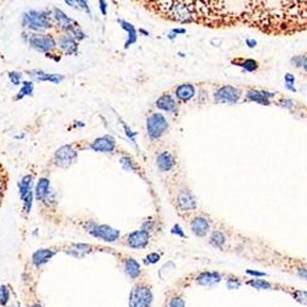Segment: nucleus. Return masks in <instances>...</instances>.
<instances>
[{"mask_svg":"<svg viewBox=\"0 0 307 307\" xmlns=\"http://www.w3.org/2000/svg\"><path fill=\"white\" fill-rule=\"evenodd\" d=\"M193 22L210 28L246 25L267 35L307 31L305 0H188Z\"/></svg>","mask_w":307,"mask_h":307,"instance_id":"f257e3e1","label":"nucleus"},{"mask_svg":"<svg viewBox=\"0 0 307 307\" xmlns=\"http://www.w3.org/2000/svg\"><path fill=\"white\" fill-rule=\"evenodd\" d=\"M143 4L149 11L162 19L181 23H193L188 1L157 0V1H143Z\"/></svg>","mask_w":307,"mask_h":307,"instance_id":"f03ea898","label":"nucleus"},{"mask_svg":"<svg viewBox=\"0 0 307 307\" xmlns=\"http://www.w3.org/2000/svg\"><path fill=\"white\" fill-rule=\"evenodd\" d=\"M50 15L52 13L48 10H28L22 15V26L35 33H40L52 26Z\"/></svg>","mask_w":307,"mask_h":307,"instance_id":"7ed1b4c3","label":"nucleus"},{"mask_svg":"<svg viewBox=\"0 0 307 307\" xmlns=\"http://www.w3.org/2000/svg\"><path fill=\"white\" fill-rule=\"evenodd\" d=\"M52 16H53L54 21L58 23L59 27L63 31H66L68 35H70L74 40L76 41L85 40L86 33L81 30L80 26L78 25V22L74 21L71 18H69V15H66L63 10H61L59 8H54L53 10H52Z\"/></svg>","mask_w":307,"mask_h":307,"instance_id":"20e7f679","label":"nucleus"},{"mask_svg":"<svg viewBox=\"0 0 307 307\" xmlns=\"http://www.w3.org/2000/svg\"><path fill=\"white\" fill-rule=\"evenodd\" d=\"M25 40L31 48L41 53H49L57 47V42L53 36L48 33L30 32L25 36Z\"/></svg>","mask_w":307,"mask_h":307,"instance_id":"39448f33","label":"nucleus"},{"mask_svg":"<svg viewBox=\"0 0 307 307\" xmlns=\"http://www.w3.org/2000/svg\"><path fill=\"white\" fill-rule=\"evenodd\" d=\"M19 187V196L23 204V212L26 214H30L32 210L33 197H35V191H33V176L32 175H26L20 182L18 183Z\"/></svg>","mask_w":307,"mask_h":307,"instance_id":"423d86ee","label":"nucleus"},{"mask_svg":"<svg viewBox=\"0 0 307 307\" xmlns=\"http://www.w3.org/2000/svg\"><path fill=\"white\" fill-rule=\"evenodd\" d=\"M86 231L95 239H100L106 242H114L119 239V230L113 229L109 225H98L96 222L90 221L86 226Z\"/></svg>","mask_w":307,"mask_h":307,"instance_id":"0eeeda50","label":"nucleus"},{"mask_svg":"<svg viewBox=\"0 0 307 307\" xmlns=\"http://www.w3.org/2000/svg\"><path fill=\"white\" fill-rule=\"evenodd\" d=\"M153 304V292L146 285H135L129 296V307H150Z\"/></svg>","mask_w":307,"mask_h":307,"instance_id":"6e6552de","label":"nucleus"},{"mask_svg":"<svg viewBox=\"0 0 307 307\" xmlns=\"http://www.w3.org/2000/svg\"><path fill=\"white\" fill-rule=\"evenodd\" d=\"M76 159H78V151L69 144L61 146L54 154V162L62 169H69L71 165L75 164Z\"/></svg>","mask_w":307,"mask_h":307,"instance_id":"1a4fd4ad","label":"nucleus"},{"mask_svg":"<svg viewBox=\"0 0 307 307\" xmlns=\"http://www.w3.org/2000/svg\"><path fill=\"white\" fill-rule=\"evenodd\" d=\"M169 128L166 118L161 113H153L146 121V129L151 139H159Z\"/></svg>","mask_w":307,"mask_h":307,"instance_id":"9d476101","label":"nucleus"},{"mask_svg":"<svg viewBox=\"0 0 307 307\" xmlns=\"http://www.w3.org/2000/svg\"><path fill=\"white\" fill-rule=\"evenodd\" d=\"M241 96V91L232 86H222L215 92V100L222 104H236Z\"/></svg>","mask_w":307,"mask_h":307,"instance_id":"9b49d317","label":"nucleus"},{"mask_svg":"<svg viewBox=\"0 0 307 307\" xmlns=\"http://www.w3.org/2000/svg\"><path fill=\"white\" fill-rule=\"evenodd\" d=\"M27 73L32 78L33 81H38V83L61 84L66 79L62 74H50L42 70V69H33V70L27 71Z\"/></svg>","mask_w":307,"mask_h":307,"instance_id":"f8f14e48","label":"nucleus"},{"mask_svg":"<svg viewBox=\"0 0 307 307\" xmlns=\"http://www.w3.org/2000/svg\"><path fill=\"white\" fill-rule=\"evenodd\" d=\"M90 148L97 153H112L116 148V140L111 135L100 136L91 143Z\"/></svg>","mask_w":307,"mask_h":307,"instance_id":"ddd939ff","label":"nucleus"},{"mask_svg":"<svg viewBox=\"0 0 307 307\" xmlns=\"http://www.w3.org/2000/svg\"><path fill=\"white\" fill-rule=\"evenodd\" d=\"M149 240H150L149 232L144 231V230H136V231L131 232L127 237L128 246L132 248H144L148 246Z\"/></svg>","mask_w":307,"mask_h":307,"instance_id":"4468645a","label":"nucleus"},{"mask_svg":"<svg viewBox=\"0 0 307 307\" xmlns=\"http://www.w3.org/2000/svg\"><path fill=\"white\" fill-rule=\"evenodd\" d=\"M56 253L57 252L54 251L53 248L37 249V251L33 252L32 257H31V260H32V264L37 268L42 267V265L47 264V263L49 262L54 256H56Z\"/></svg>","mask_w":307,"mask_h":307,"instance_id":"2eb2a0df","label":"nucleus"},{"mask_svg":"<svg viewBox=\"0 0 307 307\" xmlns=\"http://www.w3.org/2000/svg\"><path fill=\"white\" fill-rule=\"evenodd\" d=\"M57 44L58 47L63 50L64 53L70 54V56H76L79 52V43L78 41L74 40L70 35L66 33V35H62L59 37V40L57 41Z\"/></svg>","mask_w":307,"mask_h":307,"instance_id":"dca6fc26","label":"nucleus"},{"mask_svg":"<svg viewBox=\"0 0 307 307\" xmlns=\"http://www.w3.org/2000/svg\"><path fill=\"white\" fill-rule=\"evenodd\" d=\"M35 197L40 201L50 200V181L45 177H42L37 181L35 187Z\"/></svg>","mask_w":307,"mask_h":307,"instance_id":"f3484780","label":"nucleus"},{"mask_svg":"<svg viewBox=\"0 0 307 307\" xmlns=\"http://www.w3.org/2000/svg\"><path fill=\"white\" fill-rule=\"evenodd\" d=\"M177 204L181 210H194L197 208V201L193 194L189 191H182L177 197Z\"/></svg>","mask_w":307,"mask_h":307,"instance_id":"a211bd4d","label":"nucleus"},{"mask_svg":"<svg viewBox=\"0 0 307 307\" xmlns=\"http://www.w3.org/2000/svg\"><path fill=\"white\" fill-rule=\"evenodd\" d=\"M91 251H92V247L88 243H71L66 251V253L70 254L71 257L80 260V258L85 257L86 254L91 253Z\"/></svg>","mask_w":307,"mask_h":307,"instance_id":"6ab92c4d","label":"nucleus"},{"mask_svg":"<svg viewBox=\"0 0 307 307\" xmlns=\"http://www.w3.org/2000/svg\"><path fill=\"white\" fill-rule=\"evenodd\" d=\"M156 164L161 171H170V170L174 169L176 160L172 156V154H170L169 151H164V153L159 154V156L156 159Z\"/></svg>","mask_w":307,"mask_h":307,"instance_id":"aec40b11","label":"nucleus"},{"mask_svg":"<svg viewBox=\"0 0 307 307\" xmlns=\"http://www.w3.org/2000/svg\"><path fill=\"white\" fill-rule=\"evenodd\" d=\"M221 280V275L217 272H203L197 277V283L204 286H212Z\"/></svg>","mask_w":307,"mask_h":307,"instance_id":"412c9836","label":"nucleus"},{"mask_svg":"<svg viewBox=\"0 0 307 307\" xmlns=\"http://www.w3.org/2000/svg\"><path fill=\"white\" fill-rule=\"evenodd\" d=\"M191 229L197 236H205L209 231V221L205 218L198 217L192 221Z\"/></svg>","mask_w":307,"mask_h":307,"instance_id":"4be33fe9","label":"nucleus"},{"mask_svg":"<svg viewBox=\"0 0 307 307\" xmlns=\"http://www.w3.org/2000/svg\"><path fill=\"white\" fill-rule=\"evenodd\" d=\"M274 93L265 92V91H257V90H249L247 93V98L249 101H253V102H257L261 105H270L269 98L273 97Z\"/></svg>","mask_w":307,"mask_h":307,"instance_id":"5701e85b","label":"nucleus"},{"mask_svg":"<svg viewBox=\"0 0 307 307\" xmlns=\"http://www.w3.org/2000/svg\"><path fill=\"white\" fill-rule=\"evenodd\" d=\"M156 107L157 109L162 110V111L175 112L177 110V104L171 95L165 93V95H162L161 97L156 101Z\"/></svg>","mask_w":307,"mask_h":307,"instance_id":"b1692460","label":"nucleus"},{"mask_svg":"<svg viewBox=\"0 0 307 307\" xmlns=\"http://www.w3.org/2000/svg\"><path fill=\"white\" fill-rule=\"evenodd\" d=\"M124 270H126V274L128 275L131 279H136L141 273L140 264H139L134 258H128V260H126V263H124Z\"/></svg>","mask_w":307,"mask_h":307,"instance_id":"393cba45","label":"nucleus"},{"mask_svg":"<svg viewBox=\"0 0 307 307\" xmlns=\"http://www.w3.org/2000/svg\"><path fill=\"white\" fill-rule=\"evenodd\" d=\"M196 93V88L192 84H182L176 88V96L181 101H188Z\"/></svg>","mask_w":307,"mask_h":307,"instance_id":"a878e982","label":"nucleus"},{"mask_svg":"<svg viewBox=\"0 0 307 307\" xmlns=\"http://www.w3.org/2000/svg\"><path fill=\"white\" fill-rule=\"evenodd\" d=\"M118 22L121 23L122 28H123V30H126L127 33H128V40H127L126 45H124V47L126 48L131 47L133 43L136 42V36H138V32H136L135 27H134V26L132 25L131 22H128V21L118 20Z\"/></svg>","mask_w":307,"mask_h":307,"instance_id":"bb28decb","label":"nucleus"},{"mask_svg":"<svg viewBox=\"0 0 307 307\" xmlns=\"http://www.w3.org/2000/svg\"><path fill=\"white\" fill-rule=\"evenodd\" d=\"M33 91H35V84H33V81H23L20 90H19L18 95H16L15 100L19 101L27 97V96H32Z\"/></svg>","mask_w":307,"mask_h":307,"instance_id":"cd10ccee","label":"nucleus"},{"mask_svg":"<svg viewBox=\"0 0 307 307\" xmlns=\"http://www.w3.org/2000/svg\"><path fill=\"white\" fill-rule=\"evenodd\" d=\"M10 302V287L8 285H0V306L6 307Z\"/></svg>","mask_w":307,"mask_h":307,"instance_id":"c85d7f7f","label":"nucleus"},{"mask_svg":"<svg viewBox=\"0 0 307 307\" xmlns=\"http://www.w3.org/2000/svg\"><path fill=\"white\" fill-rule=\"evenodd\" d=\"M225 241H226V239H225V235L221 231L213 232L212 239H210L212 244H214L215 247H221L225 243Z\"/></svg>","mask_w":307,"mask_h":307,"instance_id":"c756f323","label":"nucleus"},{"mask_svg":"<svg viewBox=\"0 0 307 307\" xmlns=\"http://www.w3.org/2000/svg\"><path fill=\"white\" fill-rule=\"evenodd\" d=\"M248 284L251 285L252 287H254V289H257V290H269L270 287H272V285H270L269 283L265 282V280H260V279L251 280V282H248Z\"/></svg>","mask_w":307,"mask_h":307,"instance_id":"7c9ffc66","label":"nucleus"},{"mask_svg":"<svg viewBox=\"0 0 307 307\" xmlns=\"http://www.w3.org/2000/svg\"><path fill=\"white\" fill-rule=\"evenodd\" d=\"M8 78L13 85H15V86L22 85V83H23L22 81V73H20V71H9Z\"/></svg>","mask_w":307,"mask_h":307,"instance_id":"2f4dec72","label":"nucleus"},{"mask_svg":"<svg viewBox=\"0 0 307 307\" xmlns=\"http://www.w3.org/2000/svg\"><path fill=\"white\" fill-rule=\"evenodd\" d=\"M241 66H243V69L246 71H254L258 68V63L253 59H246V61L242 62V64H240Z\"/></svg>","mask_w":307,"mask_h":307,"instance_id":"473e14b6","label":"nucleus"},{"mask_svg":"<svg viewBox=\"0 0 307 307\" xmlns=\"http://www.w3.org/2000/svg\"><path fill=\"white\" fill-rule=\"evenodd\" d=\"M292 296L295 297L296 301H299L300 304L307 305V291H302V290H297L292 294Z\"/></svg>","mask_w":307,"mask_h":307,"instance_id":"72a5a7b5","label":"nucleus"},{"mask_svg":"<svg viewBox=\"0 0 307 307\" xmlns=\"http://www.w3.org/2000/svg\"><path fill=\"white\" fill-rule=\"evenodd\" d=\"M119 162H121L122 167H123L124 170H127V171H134V165H133V161H132L129 157L124 156L122 157L121 160H119Z\"/></svg>","mask_w":307,"mask_h":307,"instance_id":"f704fd0d","label":"nucleus"},{"mask_svg":"<svg viewBox=\"0 0 307 307\" xmlns=\"http://www.w3.org/2000/svg\"><path fill=\"white\" fill-rule=\"evenodd\" d=\"M226 286L229 290H236L241 286V282L237 278H229L226 282Z\"/></svg>","mask_w":307,"mask_h":307,"instance_id":"c9c22d12","label":"nucleus"},{"mask_svg":"<svg viewBox=\"0 0 307 307\" xmlns=\"http://www.w3.org/2000/svg\"><path fill=\"white\" fill-rule=\"evenodd\" d=\"M186 306V302L182 297H174V299L170 300L169 307H184Z\"/></svg>","mask_w":307,"mask_h":307,"instance_id":"e433bc0d","label":"nucleus"},{"mask_svg":"<svg viewBox=\"0 0 307 307\" xmlns=\"http://www.w3.org/2000/svg\"><path fill=\"white\" fill-rule=\"evenodd\" d=\"M159 260H160V254L150 253V254H148V256H146L145 263L146 264H154V263L159 262Z\"/></svg>","mask_w":307,"mask_h":307,"instance_id":"4c0bfd02","label":"nucleus"},{"mask_svg":"<svg viewBox=\"0 0 307 307\" xmlns=\"http://www.w3.org/2000/svg\"><path fill=\"white\" fill-rule=\"evenodd\" d=\"M5 187H6L5 178L0 175V199H1V197H3L4 191H5Z\"/></svg>","mask_w":307,"mask_h":307,"instance_id":"58836bf2","label":"nucleus"},{"mask_svg":"<svg viewBox=\"0 0 307 307\" xmlns=\"http://www.w3.org/2000/svg\"><path fill=\"white\" fill-rule=\"evenodd\" d=\"M285 83H286V86H291L295 83L294 75L292 74H286L285 75Z\"/></svg>","mask_w":307,"mask_h":307,"instance_id":"ea45409f","label":"nucleus"},{"mask_svg":"<svg viewBox=\"0 0 307 307\" xmlns=\"http://www.w3.org/2000/svg\"><path fill=\"white\" fill-rule=\"evenodd\" d=\"M304 59H305L304 56L296 57V58H292L291 59V63H295L294 66H302V62H304Z\"/></svg>","mask_w":307,"mask_h":307,"instance_id":"a19ab883","label":"nucleus"},{"mask_svg":"<svg viewBox=\"0 0 307 307\" xmlns=\"http://www.w3.org/2000/svg\"><path fill=\"white\" fill-rule=\"evenodd\" d=\"M98 4H100V9H101V13H102V15H106L107 14V11H106V9H107V3L106 1H104V0H100V1H98Z\"/></svg>","mask_w":307,"mask_h":307,"instance_id":"79ce46f5","label":"nucleus"},{"mask_svg":"<svg viewBox=\"0 0 307 307\" xmlns=\"http://www.w3.org/2000/svg\"><path fill=\"white\" fill-rule=\"evenodd\" d=\"M247 273L251 275H254V277H264L265 273H262V272H254V270H247Z\"/></svg>","mask_w":307,"mask_h":307,"instance_id":"37998d69","label":"nucleus"},{"mask_svg":"<svg viewBox=\"0 0 307 307\" xmlns=\"http://www.w3.org/2000/svg\"><path fill=\"white\" fill-rule=\"evenodd\" d=\"M297 274H299L300 278H302V279L307 280V269H299Z\"/></svg>","mask_w":307,"mask_h":307,"instance_id":"c03bdc74","label":"nucleus"},{"mask_svg":"<svg viewBox=\"0 0 307 307\" xmlns=\"http://www.w3.org/2000/svg\"><path fill=\"white\" fill-rule=\"evenodd\" d=\"M172 231H174V234H178L179 236H182V237L184 236V234H183V232H182L181 227H179L178 225H177V226H175V227H174V230H172Z\"/></svg>","mask_w":307,"mask_h":307,"instance_id":"a18cd8bd","label":"nucleus"},{"mask_svg":"<svg viewBox=\"0 0 307 307\" xmlns=\"http://www.w3.org/2000/svg\"><path fill=\"white\" fill-rule=\"evenodd\" d=\"M246 43L248 44V47H251V48L254 47V45H257V42H256L254 40H247Z\"/></svg>","mask_w":307,"mask_h":307,"instance_id":"49530a36","label":"nucleus"},{"mask_svg":"<svg viewBox=\"0 0 307 307\" xmlns=\"http://www.w3.org/2000/svg\"><path fill=\"white\" fill-rule=\"evenodd\" d=\"M302 66H304V69H305V70H306V71H307V57H305L304 62H302Z\"/></svg>","mask_w":307,"mask_h":307,"instance_id":"de8ad7c7","label":"nucleus"},{"mask_svg":"<svg viewBox=\"0 0 307 307\" xmlns=\"http://www.w3.org/2000/svg\"><path fill=\"white\" fill-rule=\"evenodd\" d=\"M30 307H43L41 304H32Z\"/></svg>","mask_w":307,"mask_h":307,"instance_id":"09e8293b","label":"nucleus"}]
</instances>
